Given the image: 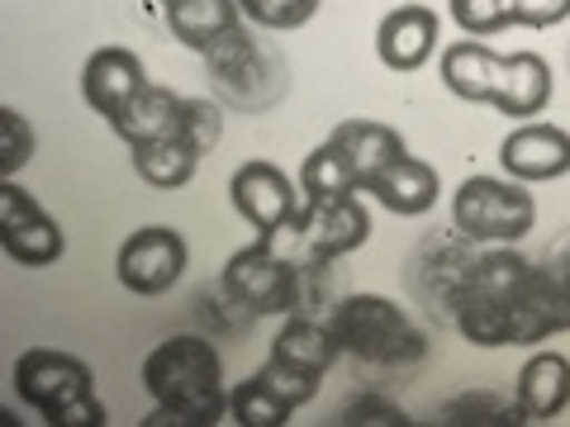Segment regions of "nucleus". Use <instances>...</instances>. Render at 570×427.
I'll use <instances>...</instances> for the list:
<instances>
[{"mask_svg":"<svg viewBox=\"0 0 570 427\" xmlns=\"http://www.w3.org/2000/svg\"><path fill=\"white\" fill-rule=\"evenodd\" d=\"M452 324L471 347H532L570 332V252L528 261L513 247H485L466 271Z\"/></svg>","mask_w":570,"mask_h":427,"instance_id":"f257e3e1","label":"nucleus"},{"mask_svg":"<svg viewBox=\"0 0 570 427\" xmlns=\"http://www.w3.org/2000/svg\"><path fill=\"white\" fill-rule=\"evenodd\" d=\"M142 389L157 414L148 423H181V427H209L228 418V385L224 361L209 337H167L142 356Z\"/></svg>","mask_w":570,"mask_h":427,"instance_id":"f03ea898","label":"nucleus"},{"mask_svg":"<svg viewBox=\"0 0 570 427\" xmlns=\"http://www.w3.org/2000/svg\"><path fill=\"white\" fill-rule=\"evenodd\" d=\"M314 266H299L295 257L276 252V238H257L253 247H243L224 261V295L228 305H238L247 318H276V314H309L318 305V290L328 280V261L318 266V276H309Z\"/></svg>","mask_w":570,"mask_h":427,"instance_id":"7ed1b4c3","label":"nucleus"},{"mask_svg":"<svg viewBox=\"0 0 570 427\" xmlns=\"http://www.w3.org/2000/svg\"><path fill=\"white\" fill-rule=\"evenodd\" d=\"M324 324L337 351H347L366 366H414L428 356V332L409 318L404 305L385 295H337Z\"/></svg>","mask_w":570,"mask_h":427,"instance_id":"20e7f679","label":"nucleus"},{"mask_svg":"<svg viewBox=\"0 0 570 427\" xmlns=\"http://www.w3.org/2000/svg\"><path fill=\"white\" fill-rule=\"evenodd\" d=\"M205 67H209V86H214V96H219V105L224 110H238V115L276 110L285 86H291L281 48L257 39V33H247V24L214 52H205Z\"/></svg>","mask_w":570,"mask_h":427,"instance_id":"39448f33","label":"nucleus"},{"mask_svg":"<svg viewBox=\"0 0 570 427\" xmlns=\"http://www.w3.org/2000/svg\"><path fill=\"white\" fill-rule=\"evenodd\" d=\"M452 228L480 247H513L538 228V200L509 176H466L452 195Z\"/></svg>","mask_w":570,"mask_h":427,"instance_id":"423d86ee","label":"nucleus"},{"mask_svg":"<svg viewBox=\"0 0 570 427\" xmlns=\"http://www.w3.org/2000/svg\"><path fill=\"white\" fill-rule=\"evenodd\" d=\"M10 380H14V395H20V404H29L43 423H52L62 408H71L77 399L96 395L91 366H86L81 356H71V351H58V347H29V351H20Z\"/></svg>","mask_w":570,"mask_h":427,"instance_id":"0eeeda50","label":"nucleus"},{"mask_svg":"<svg viewBox=\"0 0 570 427\" xmlns=\"http://www.w3.org/2000/svg\"><path fill=\"white\" fill-rule=\"evenodd\" d=\"M186 266H190L186 238L176 234V228H167V224H148V228H134V234L119 242L115 276H119V285L129 295L157 299L186 276Z\"/></svg>","mask_w":570,"mask_h":427,"instance_id":"6e6552de","label":"nucleus"},{"mask_svg":"<svg viewBox=\"0 0 570 427\" xmlns=\"http://www.w3.org/2000/svg\"><path fill=\"white\" fill-rule=\"evenodd\" d=\"M0 247H6L10 261L29 266V271L58 266L67 252L58 219L20 181H0Z\"/></svg>","mask_w":570,"mask_h":427,"instance_id":"1a4fd4ad","label":"nucleus"},{"mask_svg":"<svg viewBox=\"0 0 570 427\" xmlns=\"http://www.w3.org/2000/svg\"><path fill=\"white\" fill-rule=\"evenodd\" d=\"M291 234L309 252V261H337V257H352L371 238V209L362 205V195H347V200H299Z\"/></svg>","mask_w":570,"mask_h":427,"instance_id":"9d476101","label":"nucleus"},{"mask_svg":"<svg viewBox=\"0 0 570 427\" xmlns=\"http://www.w3.org/2000/svg\"><path fill=\"white\" fill-rule=\"evenodd\" d=\"M228 200L257 228V238H281L305 195L276 162H243L234 171V181H228Z\"/></svg>","mask_w":570,"mask_h":427,"instance_id":"9b49d317","label":"nucleus"},{"mask_svg":"<svg viewBox=\"0 0 570 427\" xmlns=\"http://www.w3.org/2000/svg\"><path fill=\"white\" fill-rule=\"evenodd\" d=\"M480 257V242L461 238L456 228L442 238H428L414 261H409V285H414V295L423 299V305H433L442 318H452V305H456V290L461 280H466V271L475 266Z\"/></svg>","mask_w":570,"mask_h":427,"instance_id":"f8f14e48","label":"nucleus"},{"mask_svg":"<svg viewBox=\"0 0 570 427\" xmlns=\"http://www.w3.org/2000/svg\"><path fill=\"white\" fill-rule=\"evenodd\" d=\"M499 167H504L509 181H523V186L557 181V176L570 171V133L557 129V123L528 119L499 142Z\"/></svg>","mask_w":570,"mask_h":427,"instance_id":"ddd939ff","label":"nucleus"},{"mask_svg":"<svg viewBox=\"0 0 570 427\" xmlns=\"http://www.w3.org/2000/svg\"><path fill=\"white\" fill-rule=\"evenodd\" d=\"M148 86V71H142V58L134 48H96L81 67V100L110 123L115 115L129 110V100Z\"/></svg>","mask_w":570,"mask_h":427,"instance_id":"4468645a","label":"nucleus"},{"mask_svg":"<svg viewBox=\"0 0 570 427\" xmlns=\"http://www.w3.org/2000/svg\"><path fill=\"white\" fill-rule=\"evenodd\" d=\"M438 33H442L438 10H428V6H395L376 24V58L390 71H400V77H404V71H419L438 52Z\"/></svg>","mask_w":570,"mask_h":427,"instance_id":"2eb2a0df","label":"nucleus"},{"mask_svg":"<svg viewBox=\"0 0 570 427\" xmlns=\"http://www.w3.org/2000/svg\"><path fill=\"white\" fill-rule=\"evenodd\" d=\"M547 105H551V67H547L542 52H504L490 110L528 123V119H538Z\"/></svg>","mask_w":570,"mask_h":427,"instance_id":"dca6fc26","label":"nucleus"},{"mask_svg":"<svg viewBox=\"0 0 570 427\" xmlns=\"http://www.w3.org/2000/svg\"><path fill=\"white\" fill-rule=\"evenodd\" d=\"M366 195L376 200L381 209L390 214H404V219H419V214H428L438 205L442 195V176L433 162H423V157L404 152L400 162H390L376 181H366Z\"/></svg>","mask_w":570,"mask_h":427,"instance_id":"f3484780","label":"nucleus"},{"mask_svg":"<svg viewBox=\"0 0 570 427\" xmlns=\"http://www.w3.org/2000/svg\"><path fill=\"white\" fill-rule=\"evenodd\" d=\"M328 142L343 152V162L352 167L362 190H366V181H376L390 162H400V157L409 152L400 129H390V123H381V119H343L328 133Z\"/></svg>","mask_w":570,"mask_h":427,"instance_id":"a211bd4d","label":"nucleus"},{"mask_svg":"<svg viewBox=\"0 0 570 427\" xmlns=\"http://www.w3.org/2000/svg\"><path fill=\"white\" fill-rule=\"evenodd\" d=\"M513 399H519L528 423L561 418L570 408V361L561 351H532L523 361V370H519Z\"/></svg>","mask_w":570,"mask_h":427,"instance_id":"6ab92c4d","label":"nucleus"},{"mask_svg":"<svg viewBox=\"0 0 570 427\" xmlns=\"http://www.w3.org/2000/svg\"><path fill=\"white\" fill-rule=\"evenodd\" d=\"M163 10H167V24L176 33V43H186L190 52H200V58L243 29L238 0H171V6H163Z\"/></svg>","mask_w":570,"mask_h":427,"instance_id":"aec40b11","label":"nucleus"},{"mask_svg":"<svg viewBox=\"0 0 570 427\" xmlns=\"http://www.w3.org/2000/svg\"><path fill=\"white\" fill-rule=\"evenodd\" d=\"M181 115H186V96H176L171 86H142V91L129 100V110L110 119V129L129 142V148H142V142L171 138L181 133Z\"/></svg>","mask_w":570,"mask_h":427,"instance_id":"412c9836","label":"nucleus"},{"mask_svg":"<svg viewBox=\"0 0 570 427\" xmlns=\"http://www.w3.org/2000/svg\"><path fill=\"white\" fill-rule=\"evenodd\" d=\"M499 62H504V52H494L490 43L456 39L442 52V86L466 105H490L494 81H499Z\"/></svg>","mask_w":570,"mask_h":427,"instance_id":"4be33fe9","label":"nucleus"},{"mask_svg":"<svg viewBox=\"0 0 570 427\" xmlns=\"http://www.w3.org/2000/svg\"><path fill=\"white\" fill-rule=\"evenodd\" d=\"M272 361L309 370V376H328V366L337 361V342L328 324H318L314 314H285L281 332L272 337Z\"/></svg>","mask_w":570,"mask_h":427,"instance_id":"5701e85b","label":"nucleus"},{"mask_svg":"<svg viewBox=\"0 0 570 427\" xmlns=\"http://www.w3.org/2000/svg\"><path fill=\"white\" fill-rule=\"evenodd\" d=\"M134 171L153 190H181V186L195 181V171H200V152H195L181 133H171V138H157V142L134 148Z\"/></svg>","mask_w":570,"mask_h":427,"instance_id":"b1692460","label":"nucleus"},{"mask_svg":"<svg viewBox=\"0 0 570 427\" xmlns=\"http://www.w3.org/2000/svg\"><path fill=\"white\" fill-rule=\"evenodd\" d=\"M438 423L448 427H523V408L519 399H504L494 389H471V395H456L438 408Z\"/></svg>","mask_w":570,"mask_h":427,"instance_id":"393cba45","label":"nucleus"},{"mask_svg":"<svg viewBox=\"0 0 570 427\" xmlns=\"http://www.w3.org/2000/svg\"><path fill=\"white\" fill-rule=\"evenodd\" d=\"M299 195L305 200H347V195H362V186H356L352 167L343 162V152L333 142H318L305 157V167H299Z\"/></svg>","mask_w":570,"mask_h":427,"instance_id":"a878e982","label":"nucleus"},{"mask_svg":"<svg viewBox=\"0 0 570 427\" xmlns=\"http://www.w3.org/2000/svg\"><path fill=\"white\" fill-rule=\"evenodd\" d=\"M291 414H295V408L285 404L281 395H272V389H266L257 376L228 389V418L243 423V427H285V423H291Z\"/></svg>","mask_w":570,"mask_h":427,"instance_id":"bb28decb","label":"nucleus"},{"mask_svg":"<svg viewBox=\"0 0 570 427\" xmlns=\"http://www.w3.org/2000/svg\"><path fill=\"white\" fill-rule=\"evenodd\" d=\"M448 10L466 39H494L513 24V0H448Z\"/></svg>","mask_w":570,"mask_h":427,"instance_id":"cd10ccee","label":"nucleus"},{"mask_svg":"<svg viewBox=\"0 0 570 427\" xmlns=\"http://www.w3.org/2000/svg\"><path fill=\"white\" fill-rule=\"evenodd\" d=\"M33 148H39V133H33V123L20 115V110H0V181H14L20 176V167L33 157Z\"/></svg>","mask_w":570,"mask_h":427,"instance_id":"c85d7f7f","label":"nucleus"},{"mask_svg":"<svg viewBox=\"0 0 570 427\" xmlns=\"http://www.w3.org/2000/svg\"><path fill=\"white\" fill-rule=\"evenodd\" d=\"M243 20H253L272 33H291V29H305L314 14H318V0H238Z\"/></svg>","mask_w":570,"mask_h":427,"instance_id":"c756f323","label":"nucleus"},{"mask_svg":"<svg viewBox=\"0 0 570 427\" xmlns=\"http://www.w3.org/2000/svg\"><path fill=\"white\" fill-rule=\"evenodd\" d=\"M181 138L195 152H214V142L224 138V105L219 100H195L186 96V115H181Z\"/></svg>","mask_w":570,"mask_h":427,"instance_id":"7c9ffc66","label":"nucleus"},{"mask_svg":"<svg viewBox=\"0 0 570 427\" xmlns=\"http://www.w3.org/2000/svg\"><path fill=\"white\" fill-rule=\"evenodd\" d=\"M257 380L272 389V395H281L291 408H299V404H309L314 395H318V385H324V376H309V370H295V366H281V361H272L266 356V366L257 370Z\"/></svg>","mask_w":570,"mask_h":427,"instance_id":"2f4dec72","label":"nucleus"},{"mask_svg":"<svg viewBox=\"0 0 570 427\" xmlns=\"http://www.w3.org/2000/svg\"><path fill=\"white\" fill-rule=\"evenodd\" d=\"M343 423L347 427H409L414 418L404 414L395 399H381V395H362L343 408Z\"/></svg>","mask_w":570,"mask_h":427,"instance_id":"473e14b6","label":"nucleus"},{"mask_svg":"<svg viewBox=\"0 0 570 427\" xmlns=\"http://www.w3.org/2000/svg\"><path fill=\"white\" fill-rule=\"evenodd\" d=\"M570 20V0H513V24L523 29H551Z\"/></svg>","mask_w":570,"mask_h":427,"instance_id":"72a5a7b5","label":"nucleus"},{"mask_svg":"<svg viewBox=\"0 0 570 427\" xmlns=\"http://www.w3.org/2000/svg\"><path fill=\"white\" fill-rule=\"evenodd\" d=\"M105 418H110V414H105V404L96 395H86V399H77L71 408H62V414L52 418V427H100Z\"/></svg>","mask_w":570,"mask_h":427,"instance_id":"f704fd0d","label":"nucleus"},{"mask_svg":"<svg viewBox=\"0 0 570 427\" xmlns=\"http://www.w3.org/2000/svg\"><path fill=\"white\" fill-rule=\"evenodd\" d=\"M163 6H171V0H163Z\"/></svg>","mask_w":570,"mask_h":427,"instance_id":"c9c22d12","label":"nucleus"}]
</instances>
